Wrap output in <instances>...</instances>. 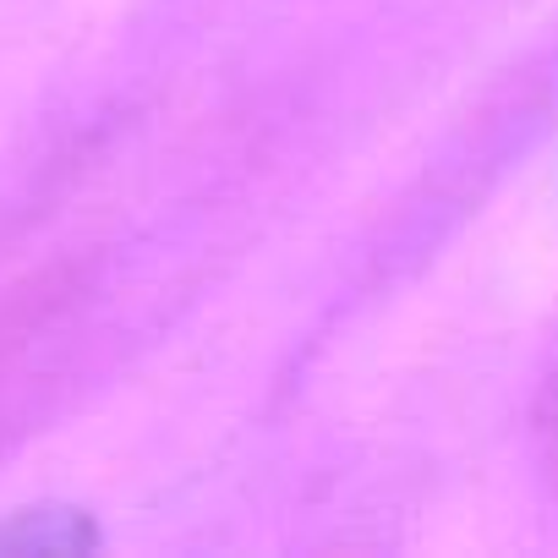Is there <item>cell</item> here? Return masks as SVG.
Here are the masks:
<instances>
[{"mask_svg":"<svg viewBox=\"0 0 558 558\" xmlns=\"http://www.w3.org/2000/svg\"><path fill=\"white\" fill-rule=\"evenodd\" d=\"M94 547H99V525L77 504H28V509L0 514V553L72 558V553H94Z\"/></svg>","mask_w":558,"mask_h":558,"instance_id":"1","label":"cell"}]
</instances>
